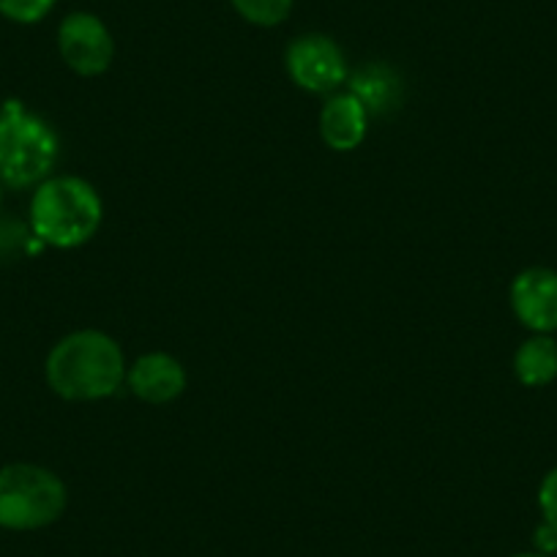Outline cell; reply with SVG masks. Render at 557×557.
I'll return each instance as SVG.
<instances>
[{
  "label": "cell",
  "instance_id": "obj_1",
  "mask_svg": "<svg viewBox=\"0 0 557 557\" xmlns=\"http://www.w3.org/2000/svg\"><path fill=\"white\" fill-rule=\"evenodd\" d=\"M47 383L66 401H99L126 383L121 345L104 331H74L47 356Z\"/></svg>",
  "mask_w": 557,
  "mask_h": 557
},
{
  "label": "cell",
  "instance_id": "obj_2",
  "mask_svg": "<svg viewBox=\"0 0 557 557\" xmlns=\"http://www.w3.org/2000/svg\"><path fill=\"white\" fill-rule=\"evenodd\" d=\"M30 235L52 249H77L101 227L104 202L77 175H50L30 197Z\"/></svg>",
  "mask_w": 557,
  "mask_h": 557
},
{
  "label": "cell",
  "instance_id": "obj_3",
  "mask_svg": "<svg viewBox=\"0 0 557 557\" xmlns=\"http://www.w3.org/2000/svg\"><path fill=\"white\" fill-rule=\"evenodd\" d=\"M61 153L55 128L20 99L0 107V184L30 189L52 175Z\"/></svg>",
  "mask_w": 557,
  "mask_h": 557
},
{
  "label": "cell",
  "instance_id": "obj_4",
  "mask_svg": "<svg viewBox=\"0 0 557 557\" xmlns=\"http://www.w3.org/2000/svg\"><path fill=\"white\" fill-rule=\"evenodd\" d=\"M69 503L66 484L52 470L30 462L0 468V528L28 533L55 524Z\"/></svg>",
  "mask_w": 557,
  "mask_h": 557
},
{
  "label": "cell",
  "instance_id": "obj_5",
  "mask_svg": "<svg viewBox=\"0 0 557 557\" xmlns=\"http://www.w3.org/2000/svg\"><path fill=\"white\" fill-rule=\"evenodd\" d=\"M285 66L293 83L307 94L331 96L347 79L345 52L323 34H304L293 39L285 52Z\"/></svg>",
  "mask_w": 557,
  "mask_h": 557
},
{
  "label": "cell",
  "instance_id": "obj_6",
  "mask_svg": "<svg viewBox=\"0 0 557 557\" xmlns=\"http://www.w3.org/2000/svg\"><path fill=\"white\" fill-rule=\"evenodd\" d=\"M58 52L79 77H99L112 66L115 41L104 20L90 12H72L58 28Z\"/></svg>",
  "mask_w": 557,
  "mask_h": 557
},
{
  "label": "cell",
  "instance_id": "obj_7",
  "mask_svg": "<svg viewBox=\"0 0 557 557\" xmlns=\"http://www.w3.org/2000/svg\"><path fill=\"white\" fill-rule=\"evenodd\" d=\"M511 309L524 329L535 334L557 331V271L524 268L511 282Z\"/></svg>",
  "mask_w": 557,
  "mask_h": 557
},
{
  "label": "cell",
  "instance_id": "obj_8",
  "mask_svg": "<svg viewBox=\"0 0 557 557\" xmlns=\"http://www.w3.org/2000/svg\"><path fill=\"white\" fill-rule=\"evenodd\" d=\"M128 391L146 405H170L186 391V369L170 352H146L128 367Z\"/></svg>",
  "mask_w": 557,
  "mask_h": 557
},
{
  "label": "cell",
  "instance_id": "obj_9",
  "mask_svg": "<svg viewBox=\"0 0 557 557\" xmlns=\"http://www.w3.org/2000/svg\"><path fill=\"white\" fill-rule=\"evenodd\" d=\"M369 132V112L350 90L334 94L320 110V137L336 153H350Z\"/></svg>",
  "mask_w": 557,
  "mask_h": 557
},
{
  "label": "cell",
  "instance_id": "obj_10",
  "mask_svg": "<svg viewBox=\"0 0 557 557\" xmlns=\"http://www.w3.org/2000/svg\"><path fill=\"white\" fill-rule=\"evenodd\" d=\"M350 94L367 107L369 117L388 115L401 101V79L396 77L394 69L383 63H369L350 77Z\"/></svg>",
  "mask_w": 557,
  "mask_h": 557
},
{
  "label": "cell",
  "instance_id": "obj_11",
  "mask_svg": "<svg viewBox=\"0 0 557 557\" xmlns=\"http://www.w3.org/2000/svg\"><path fill=\"white\" fill-rule=\"evenodd\" d=\"M513 374L528 388H544L557 377V342L549 334H535L513 352Z\"/></svg>",
  "mask_w": 557,
  "mask_h": 557
},
{
  "label": "cell",
  "instance_id": "obj_12",
  "mask_svg": "<svg viewBox=\"0 0 557 557\" xmlns=\"http://www.w3.org/2000/svg\"><path fill=\"white\" fill-rule=\"evenodd\" d=\"M230 7L257 28H276L293 12V0H230Z\"/></svg>",
  "mask_w": 557,
  "mask_h": 557
},
{
  "label": "cell",
  "instance_id": "obj_13",
  "mask_svg": "<svg viewBox=\"0 0 557 557\" xmlns=\"http://www.w3.org/2000/svg\"><path fill=\"white\" fill-rule=\"evenodd\" d=\"M55 0H0V14L17 25L41 23L52 12Z\"/></svg>",
  "mask_w": 557,
  "mask_h": 557
},
{
  "label": "cell",
  "instance_id": "obj_14",
  "mask_svg": "<svg viewBox=\"0 0 557 557\" xmlns=\"http://www.w3.org/2000/svg\"><path fill=\"white\" fill-rule=\"evenodd\" d=\"M539 508H541V517L549 528L557 530V468L549 470L544 475L539 486Z\"/></svg>",
  "mask_w": 557,
  "mask_h": 557
},
{
  "label": "cell",
  "instance_id": "obj_15",
  "mask_svg": "<svg viewBox=\"0 0 557 557\" xmlns=\"http://www.w3.org/2000/svg\"><path fill=\"white\" fill-rule=\"evenodd\" d=\"M533 544H535V552L552 557L557 552V530L549 528L546 522H541L533 533Z\"/></svg>",
  "mask_w": 557,
  "mask_h": 557
},
{
  "label": "cell",
  "instance_id": "obj_16",
  "mask_svg": "<svg viewBox=\"0 0 557 557\" xmlns=\"http://www.w3.org/2000/svg\"><path fill=\"white\" fill-rule=\"evenodd\" d=\"M511 557H549V555H541V552H519V555H511Z\"/></svg>",
  "mask_w": 557,
  "mask_h": 557
},
{
  "label": "cell",
  "instance_id": "obj_17",
  "mask_svg": "<svg viewBox=\"0 0 557 557\" xmlns=\"http://www.w3.org/2000/svg\"><path fill=\"white\" fill-rule=\"evenodd\" d=\"M0 189H3V184H0ZM0 197H3V191H0Z\"/></svg>",
  "mask_w": 557,
  "mask_h": 557
}]
</instances>
